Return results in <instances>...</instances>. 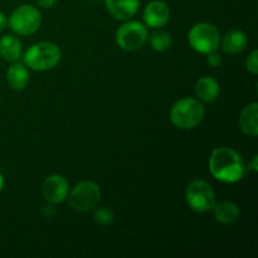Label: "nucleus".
I'll list each match as a JSON object with an SVG mask.
<instances>
[{
	"instance_id": "obj_23",
	"label": "nucleus",
	"mask_w": 258,
	"mask_h": 258,
	"mask_svg": "<svg viewBox=\"0 0 258 258\" xmlns=\"http://www.w3.org/2000/svg\"><path fill=\"white\" fill-rule=\"evenodd\" d=\"M8 27V19L7 15L3 12H0V32H4Z\"/></svg>"
},
{
	"instance_id": "obj_17",
	"label": "nucleus",
	"mask_w": 258,
	"mask_h": 258,
	"mask_svg": "<svg viewBox=\"0 0 258 258\" xmlns=\"http://www.w3.org/2000/svg\"><path fill=\"white\" fill-rule=\"evenodd\" d=\"M22 52V43L15 35L7 34L0 39V57L7 62H18Z\"/></svg>"
},
{
	"instance_id": "obj_14",
	"label": "nucleus",
	"mask_w": 258,
	"mask_h": 258,
	"mask_svg": "<svg viewBox=\"0 0 258 258\" xmlns=\"http://www.w3.org/2000/svg\"><path fill=\"white\" fill-rule=\"evenodd\" d=\"M239 127L248 136L258 135V103L247 105L239 116Z\"/></svg>"
},
{
	"instance_id": "obj_6",
	"label": "nucleus",
	"mask_w": 258,
	"mask_h": 258,
	"mask_svg": "<svg viewBox=\"0 0 258 258\" xmlns=\"http://www.w3.org/2000/svg\"><path fill=\"white\" fill-rule=\"evenodd\" d=\"M70 206L77 212H91L97 207L101 199V189L95 181L83 180L76 184L75 188L68 193Z\"/></svg>"
},
{
	"instance_id": "obj_20",
	"label": "nucleus",
	"mask_w": 258,
	"mask_h": 258,
	"mask_svg": "<svg viewBox=\"0 0 258 258\" xmlns=\"http://www.w3.org/2000/svg\"><path fill=\"white\" fill-rule=\"evenodd\" d=\"M246 67L248 70V72H251L252 75L256 76L258 73V52L256 49L252 50L251 54L247 58Z\"/></svg>"
},
{
	"instance_id": "obj_25",
	"label": "nucleus",
	"mask_w": 258,
	"mask_h": 258,
	"mask_svg": "<svg viewBox=\"0 0 258 258\" xmlns=\"http://www.w3.org/2000/svg\"><path fill=\"white\" fill-rule=\"evenodd\" d=\"M4 184H5L4 176H3V174L0 173V193H2V190L4 189Z\"/></svg>"
},
{
	"instance_id": "obj_8",
	"label": "nucleus",
	"mask_w": 258,
	"mask_h": 258,
	"mask_svg": "<svg viewBox=\"0 0 258 258\" xmlns=\"http://www.w3.org/2000/svg\"><path fill=\"white\" fill-rule=\"evenodd\" d=\"M148 28L140 22H126L116 32V43L126 52H135L148 42Z\"/></svg>"
},
{
	"instance_id": "obj_16",
	"label": "nucleus",
	"mask_w": 258,
	"mask_h": 258,
	"mask_svg": "<svg viewBox=\"0 0 258 258\" xmlns=\"http://www.w3.org/2000/svg\"><path fill=\"white\" fill-rule=\"evenodd\" d=\"M214 218L217 222L222 224H233L241 217V211L238 206L233 202H222V203L214 204L213 207Z\"/></svg>"
},
{
	"instance_id": "obj_1",
	"label": "nucleus",
	"mask_w": 258,
	"mask_h": 258,
	"mask_svg": "<svg viewBox=\"0 0 258 258\" xmlns=\"http://www.w3.org/2000/svg\"><path fill=\"white\" fill-rule=\"evenodd\" d=\"M209 171L221 183L233 184L242 180L246 168L236 150L226 146L216 148L209 158Z\"/></svg>"
},
{
	"instance_id": "obj_22",
	"label": "nucleus",
	"mask_w": 258,
	"mask_h": 258,
	"mask_svg": "<svg viewBox=\"0 0 258 258\" xmlns=\"http://www.w3.org/2000/svg\"><path fill=\"white\" fill-rule=\"evenodd\" d=\"M34 2L37 3L38 7L44 8V9H49V8H52L53 5L57 3V0H34Z\"/></svg>"
},
{
	"instance_id": "obj_21",
	"label": "nucleus",
	"mask_w": 258,
	"mask_h": 258,
	"mask_svg": "<svg viewBox=\"0 0 258 258\" xmlns=\"http://www.w3.org/2000/svg\"><path fill=\"white\" fill-rule=\"evenodd\" d=\"M207 55H208V57H207V62H208V64L211 66V67L217 68L222 64V57L219 54H217L216 52H212Z\"/></svg>"
},
{
	"instance_id": "obj_24",
	"label": "nucleus",
	"mask_w": 258,
	"mask_h": 258,
	"mask_svg": "<svg viewBox=\"0 0 258 258\" xmlns=\"http://www.w3.org/2000/svg\"><path fill=\"white\" fill-rule=\"evenodd\" d=\"M257 161H258V156L256 155L253 158V163H252V169H253L254 171H258V166H257Z\"/></svg>"
},
{
	"instance_id": "obj_12",
	"label": "nucleus",
	"mask_w": 258,
	"mask_h": 258,
	"mask_svg": "<svg viewBox=\"0 0 258 258\" xmlns=\"http://www.w3.org/2000/svg\"><path fill=\"white\" fill-rule=\"evenodd\" d=\"M247 43H248L247 35L242 30L233 29L224 34L219 45H222L224 53L233 55L243 52L247 47Z\"/></svg>"
},
{
	"instance_id": "obj_18",
	"label": "nucleus",
	"mask_w": 258,
	"mask_h": 258,
	"mask_svg": "<svg viewBox=\"0 0 258 258\" xmlns=\"http://www.w3.org/2000/svg\"><path fill=\"white\" fill-rule=\"evenodd\" d=\"M149 43H150V47L156 52H166L173 45V39H171L170 34L168 32L158 30V32H154L150 35Z\"/></svg>"
},
{
	"instance_id": "obj_9",
	"label": "nucleus",
	"mask_w": 258,
	"mask_h": 258,
	"mask_svg": "<svg viewBox=\"0 0 258 258\" xmlns=\"http://www.w3.org/2000/svg\"><path fill=\"white\" fill-rule=\"evenodd\" d=\"M43 197L52 206L60 204L67 199L70 193V184L67 179L59 174L49 175L43 181Z\"/></svg>"
},
{
	"instance_id": "obj_19",
	"label": "nucleus",
	"mask_w": 258,
	"mask_h": 258,
	"mask_svg": "<svg viewBox=\"0 0 258 258\" xmlns=\"http://www.w3.org/2000/svg\"><path fill=\"white\" fill-rule=\"evenodd\" d=\"M93 221L100 226H111L115 221V214H113L112 209L108 207H98V208L96 207L93 209Z\"/></svg>"
},
{
	"instance_id": "obj_10",
	"label": "nucleus",
	"mask_w": 258,
	"mask_h": 258,
	"mask_svg": "<svg viewBox=\"0 0 258 258\" xmlns=\"http://www.w3.org/2000/svg\"><path fill=\"white\" fill-rule=\"evenodd\" d=\"M143 18L148 27L159 29L168 24L169 19H170V8L165 2L153 0L144 9Z\"/></svg>"
},
{
	"instance_id": "obj_4",
	"label": "nucleus",
	"mask_w": 258,
	"mask_h": 258,
	"mask_svg": "<svg viewBox=\"0 0 258 258\" xmlns=\"http://www.w3.org/2000/svg\"><path fill=\"white\" fill-rule=\"evenodd\" d=\"M188 40L190 47L202 54L216 52L221 44V33L216 25L202 22L189 30Z\"/></svg>"
},
{
	"instance_id": "obj_5",
	"label": "nucleus",
	"mask_w": 258,
	"mask_h": 258,
	"mask_svg": "<svg viewBox=\"0 0 258 258\" xmlns=\"http://www.w3.org/2000/svg\"><path fill=\"white\" fill-rule=\"evenodd\" d=\"M42 24V14L35 7L24 4L13 10L8 19L10 29L18 35H32Z\"/></svg>"
},
{
	"instance_id": "obj_11",
	"label": "nucleus",
	"mask_w": 258,
	"mask_h": 258,
	"mask_svg": "<svg viewBox=\"0 0 258 258\" xmlns=\"http://www.w3.org/2000/svg\"><path fill=\"white\" fill-rule=\"evenodd\" d=\"M108 13L117 20H128L138 13L140 0H105Z\"/></svg>"
},
{
	"instance_id": "obj_3",
	"label": "nucleus",
	"mask_w": 258,
	"mask_h": 258,
	"mask_svg": "<svg viewBox=\"0 0 258 258\" xmlns=\"http://www.w3.org/2000/svg\"><path fill=\"white\" fill-rule=\"evenodd\" d=\"M206 108L197 98H180L170 110V120L174 126L181 130H191L203 121Z\"/></svg>"
},
{
	"instance_id": "obj_15",
	"label": "nucleus",
	"mask_w": 258,
	"mask_h": 258,
	"mask_svg": "<svg viewBox=\"0 0 258 258\" xmlns=\"http://www.w3.org/2000/svg\"><path fill=\"white\" fill-rule=\"evenodd\" d=\"M29 71L27 70L24 63L13 62L7 72V81L10 87L15 91H22L29 83Z\"/></svg>"
},
{
	"instance_id": "obj_7",
	"label": "nucleus",
	"mask_w": 258,
	"mask_h": 258,
	"mask_svg": "<svg viewBox=\"0 0 258 258\" xmlns=\"http://www.w3.org/2000/svg\"><path fill=\"white\" fill-rule=\"evenodd\" d=\"M185 199L189 208L196 213H207L216 204V193L211 184L206 180H193L185 191Z\"/></svg>"
},
{
	"instance_id": "obj_2",
	"label": "nucleus",
	"mask_w": 258,
	"mask_h": 258,
	"mask_svg": "<svg viewBox=\"0 0 258 258\" xmlns=\"http://www.w3.org/2000/svg\"><path fill=\"white\" fill-rule=\"evenodd\" d=\"M62 58V50L53 42H39L33 44L23 55V63L37 72L53 70Z\"/></svg>"
},
{
	"instance_id": "obj_13",
	"label": "nucleus",
	"mask_w": 258,
	"mask_h": 258,
	"mask_svg": "<svg viewBox=\"0 0 258 258\" xmlns=\"http://www.w3.org/2000/svg\"><path fill=\"white\" fill-rule=\"evenodd\" d=\"M196 96L201 101L207 103H212L219 97L221 87H219L218 81L213 77H202L194 87Z\"/></svg>"
}]
</instances>
